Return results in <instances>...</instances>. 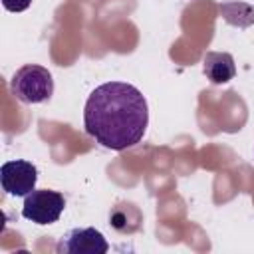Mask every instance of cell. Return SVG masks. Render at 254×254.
Masks as SVG:
<instances>
[{"label": "cell", "instance_id": "6da1fadb", "mask_svg": "<svg viewBox=\"0 0 254 254\" xmlns=\"http://www.w3.org/2000/svg\"><path fill=\"white\" fill-rule=\"evenodd\" d=\"M147 125V99L131 83H101L85 101L83 127L105 149L125 151L135 147L143 139Z\"/></svg>", "mask_w": 254, "mask_h": 254}, {"label": "cell", "instance_id": "7a4b0ae2", "mask_svg": "<svg viewBox=\"0 0 254 254\" xmlns=\"http://www.w3.org/2000/svg\"><path fill=\"white\" fill-rule=\"evenodd\" d=\"M10 89L16 99L26 105L44 103L54 95V77L44 65L26 64L16 69L10 81Z\"/></svg>", "mask_w": 254, "mask_h": 254}, {"label": "cell", "instance_id": "3957f363", "mask_svg": "<svg viewBox=\"0 0 254 254\" xmlns=\"http://www.w3.org/2000/svg\"><path fill=\"white\" fill-rule=\"evenodd\" d=\"M64 208H65V198L62 192L50 189H40V190L34 189L30 194L24 196L22 216L26 220H32L34 224L46 226L58 222Z\"/></svg>", "mask_w": 254, "mask_h": 254}, {"label": "cell", "instance_id": "277c9868", "mask_svg": "<svg viewBox=\"0 0 254 254\" xmlns=\"http://www.w3.org/2000/svg\"><path fill=\"white\" fill-rule=\"evenodd\" d=\"M0 183L10 196H26L36 189L38 169L30 161H8L0 167Z\"/></svg>", "mask_w": 254, "mask_h": 254}, {"label": "cell", "instance_id": "5b68a950", "mask_svg": "<svg viewBox=\"0 0 254 254\" xmlns=\"http://www.w3.org/2000/svg\"><path fill=\"white\" fill-rule=\"evenodd\" d=\"M56 250L64 254H105L109 250V244L99 230L85 226V228H71L60 240Z\"/></svg>", "mask_w": 254, "mask_h": 254}, {"label": "cell", "instance_id": "8992f818", "mask_svg": "<svg viewBox=\"0 0 254 254\" xmlns=\"http://www.w3.org/2000/svg\"><path fill=\"white\" fill-rule=\"evenodd\" d=\"M202 71L206 79L214 85L228 83L236 75L234 58L228 52H208L202 60Z\"/></svg>", "mask_w": 254, "mask_h": 254}, {"label": "cell", "instance_id": "52a82bcc", "mask_svg": "<svg viewBox=\"0 0 254 254\" xmlns=\"http://www.w3.org/2000/svg\"><path fill=\"white\" fill-rule=\"evenodd\" d=\"M220 16L224 18L226 24L236 26V28H248L254 24V6L246 2H222L220 4Z\"/></svg>", "mask_w": 254, "mask_h": 254}, {"label": "cell", "instance_id": "ba28073f", "mask_svg": "<svg viewBox=\"0 0 254 254\" xmlns=\"http://www.w3.org/2000/svg\"><path fill=\"white\" fill-rule=\"evenodd\" d=\"M133 208H135L133 204H119V206H115L113 212H111V216H109V224L117 232H133L131 224H127L129 222V212Z\"/></svg>", "mask_w": 254, "mask_h": 254}, {"label": "cell", "instance_id": "9c48e42d", "mask_svg": "<svg viewBox=\"0 0 254 254\" xmlns=\"http://www.w3.org/2000/svg\"><path fill=\"white\" fill-rule=\"evenodd\" d=\"M32 0H2V6L8 12H24L26 8H30Z\"/></svg>", "mask_w": 254, "mask_h": 254}]
</instances>
